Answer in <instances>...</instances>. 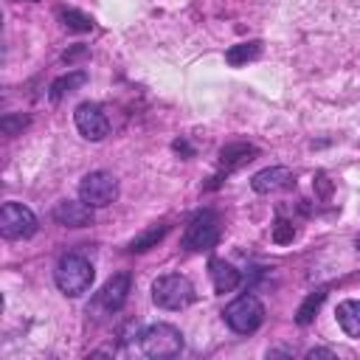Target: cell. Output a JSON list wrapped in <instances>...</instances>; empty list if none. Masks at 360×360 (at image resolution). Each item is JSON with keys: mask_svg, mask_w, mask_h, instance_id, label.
Listing matches in <instances>:
<instances>
[{"mask_svg": "<svg viewBox=\"0 0 360 360\" xmlns=\"http://www.w3.org/2000/svg\"><path fill=\"white\" fill-rule=\"evenodd\" d=\"M118 197V180L110 172H90L79 183V200L93 208H104Z\"/></svg>", "mask_w": 360, "mask_h": 360, "instance_id": "obj_7", "label": "cell"}, {"mask_svg": "<svg viewBox=\"0 0 360 360\" xmlns=\"http://www.w3.org/2000/svg\"><path fill=\"white\" fill-rule=\"evenodd\" d=\"M93 278H96L93 264H90L84 256H79V253L62 256L59 264H56V270H53V281H56V287H59L68 298L84 295V292L93 287Z\"/></svg>", "mask_w": 360, "mask_h": 360, "instance_id": "obj_1", "label": "cell"}, {"mask_svg": "<svg viewBox=\"0 0 360 360\" xmlns=\"http://www.w3.org/2000/svg\"><path fill=\"white\" fill-rule=\"evenodd\" d=\"M25 124H28V118H25L22 112H8V115L0 118V129H3V135H20Z\"/></svg>", "mask_w": 360, "mask_h": 360, "instance_id": "obj_20", "label": "cell"}, {"mask_svg": "<svg viewBox=\"0 0 360 360\" xmlns=\"http://www.w3.org/2000/svg\"><path fill=\"white\" fill-rule=\"evenodd\" d=\"M217 239H219V217L214 211H197L183 231L186 250H211Z\"/></svg>", "mask_w": 360, "mask_h": 360, "instance_id": "obj_6", "label": "cell"}, {"mask_svg": "<svg viewBox=\"0 0 360 360\" xmlns=\"http://www.w3.org/2000/svg\"><path fill=\"white\" fill-rule=\"evenodd\" d=\"M338 323L349 338H360V301H340L338 309Z\"/></svg>", "mask_w": 360, "mask_h": 360, "instance_id": "obj_14", "label": "cell"}, {"mask_svg": "<svg viewBox=\"0 0 360 360\" xmlns=\"http://www.w3.org/2000/svg\"><path fill=\"white\" fill-rule=\"evenodd\" d=\"M222 318H225V323H228L233 332L250 335V332H256V329L262 326V321H264V307H262V301H259L256 295H239V298H233V301L225 307Z\"/></svg>", "mask_w": 360, "mask_h": 360, "instance_id": "obj_3", "label": "cell"}, {"mask_svg": "<svg viewBox=\"0 0 360 360\" xmlns=\"http://www.w3.org/2000/svg\"><path fill=\"white\" fill-rule=\"evenodd\" d=\"M250 186L256 194H273V191H281V188H290L292 186V172L287 166H270V169H262L250 177Z\"/></svg>", "mask_w": 360, "mask_h": 360, "instance_id": "obj_11", "label": "cell"}, {"mask_svg": "<svg viewBox=\"0 0 360 360\" xmlns=\"http://www.w3.org/2000/svg\"><path fill=\"white\" fill-rule=\"evenodd\" d=\"M87 51L84 48H76V51H70V53H65V62H73V59H79V56H84Z\"/></svg>", "mask_w": 360, "mask_h": 360, "instance_id": "obj_23", "label": "cell"}, {"mask_svg": "<svg viewBox=\"0 0 360 360\" xmlns=\"http://www.w3.org/2000/svg\"><path fill=\"white\" fill-rule=\"evenodd\" d=\"M183 349V335L172 323H152L141 332V352L146 357H174Z\"/></svg>", "mask_w": 360, "mask_h": 360, "instance_id": "obj_4", "label": "cell"}, {"mask_svg": "<svg viewBox=\"0 0 360 360\" xmlns=\"http://www.w3.org/2000/svg\"><path fill=\"white\" fill-rule=\"evenodd\" d=\"M208 276H211V284H214V290H217L219 295L236 290L239 281H242L239 270H236L231 262H225V259H211V262H208Z\"/></svg>", "mask_w": 360, "mask_h": 360, "instance_id": "obj_12", "label": "cell"}, {"mask_svg": "<svg viewBox=\"0 0 360 360\" xmlns=\"http://www.w3.org/2000/svg\"><path fill=\"white\" fill-rule=\"evenodd\" d=\"M357 248H360V239H357Z\"/></svg>", "mask_w": 360, "mask_h": 360, "instance_id": "obj_24", "label": "cell"}, {"mask_svg": "<svg viewBox=\"0 0 360 360\" xmlns=\"http://www.w3.org/2000/svg\"><path fill=\"white\" fill-rule=\"evenodd\" d=\"M53 219L65 228H87L93 225V205H87L84 200H62L53 205Z\"/></svg>", "mask_w": 360, "mask_h": 360, "instance_id": "obj_10", "label": "cell"}, {"mask_svg": "<svg viewBox=\"0 0 360 360\" xmlns=\"http://www.w3.org/2000/svg\"><path fill=\"white\" fill-rule=\"evenodd\" d=\"M315 357H329V360H332L335 352H332V349H309V352H307V360H315Z\"/></svg>", "mask_w": 360, "mask_h": 360, "instance_id": "obj_22", "label": "cell"}, {"mask_svg": "<svg viewBox=\"0 0 360 360\" xmlns=\"http://www.w3.org/2000/svg\"><path fill=\"white\" fill-rule=\"evenodd\" d=\"M259 56H262V42H259V39L239 42V45H231V48L225 51V62L233 65V68L248 65V62H253V59H259Z\"/></svg>", "mask_w": 360, "mask_h": 360, "instance_id": "obj_15", "label": "cell"}, {"mask_svg": "<svg viewBox=\"0 0 360 360\" xmlns=\"http://www.w3.org/2000/svg\"><path fill=\"white\" fill-rule=\"evenodd\" d=\"M129 284H132L129 273H115V276L107 278V284L96 292V298H93V304L87 307V312H90L93 318L115 315V312L127 304V298H129Z\"/></svg>", "mask_w": 360, "mask_h": 360, "instance_id": "obj_5", "label": "cell"}, {"mask_svg": "<svg viewBox=\"0 0 360 360\" xmlns=\"http://www.w3.org/2000/svg\"><path fill=\"white\" fill-rule=\"evenodd\" d=\"M295 236V231H292V225L290 222H284V219H278L276 225H273V242H278V245H284V242H290Z\"/></svg>", "mask_w": 360, "mask_h": 360, "instance_id": "obj_21", "label": "cell"}, {"mask_svg": "<svg viewBox=\"0 0 360 360\" xmlns=\"http://www.w3.org/2000/svg\"><path fill=\"white\" fill-rule=\"evenodd\" d=\"M0 233L6 239H28L37 233V217L22 202H3L0 211Z\"/></svg>", "mask_w": 360, "mask_h": 360, "instance_id": "obj_8", "label": "cell"}, {"mask_svg": "<svg viewBox=\"0 0 360 360\" xmlns=\"http://www.w3.org/2000/svg\"><path fill=\"white\" fill-rule=\"evenodd\" d=\"M152 301L160 309H186L194 301V284L180 273H166L152 281Z\"/></svg>", "mask_w": 360, "mask_h": 360, "instance_id": "obj_2", "label": "cell"}, {"mask_svg": "<svg viewBox=\"0 0 360 360\" xmlns=\"http://www.w3.org/2000/svg\"><path fill=\"white\" fill-rule=\"evenodd\" d=\"M56 17L62 20V25H65L68 31H79V34L93 31V17H87V14L76 11V8H59Z\"/></svg>", "mask_w": 360, "mask_h": 360, "instance_id": "obj_19", "label": "cell"}, {"mask_svg": "<svg viewBox=\"0 0 360 360\" xmlns=\"http://www.w3.org/2000/svg\"><path fill=\"white\" fill-rule=\"evenodd\" d=\"M166 233H169V225H166V222H155V225L143 228V231L129 242V250H132V253H143V250H149V248H158V242H160Z\"/></svg>", "mask_w": 360, "mask_h": 360, "instance_id": "obj_16", "label": "cell"}, {"mask_svg": "<svg viewBox=\"0 0 360 360\" xmlns=\"http://www.w3.org/2000/svg\"><path fill=\"white\" fill-rule=\"evenodd\" d=\"M73 121H76V129H79L87 141H101V138H107V132H110V121H107L104 110H101L98 104H93V101L79 104L76 112H73Z\"/></svg>", "mask_w": 360, "mask_h": 360, "instance_id": "obj_9", "label": "cell"}, {"mask_svg": "<svg viewBox=\"0 0 360 360\" xmlns=\"http://www.w3.org/2000/svg\"><path fill=\"white\" fill-rule=\"evenodd\" d=\"M87 82V73L84 70H70V73H65V76H59V79H53V84H51V101H59L65 93H73L76 87H82Z\"/></svg>", "mask_w": 360, "mask_h": 360, "instance_id": "obj_17", "label": "cell"}, {"mask_svg": "<svg viewBox=\"0 0 360 360\" xmlns=\"http://www.w3.org/2000/svg\"><path fill=\"white\" fill-rule=\"evenodd\" d=\"M323 298H326V287H318V290H312V292L304 298V304L298 307V312H295V321H298L301 326L312 323V318H315V312L321 309Z\"/></svg>", "mask_w": 360, "mask_h": 360, "instance_id": "obj_18", "label": "cell"}, {"mask_svg": "<svg viewBox=\"0 0 360 360\" xmlns=\"http://www.w3.org/2000/svg\"><path fill=\"white\" fill-rule=\"evenodd\" d=\"M259 158V149L253 143H228L219 149V166L225 172H233V169H242L248 166L250 160Z\"/></svg>", "mask_w": 360, "mask_h": 360, "instance_id": "obj_13", "label": "cell"}]
</instances>
